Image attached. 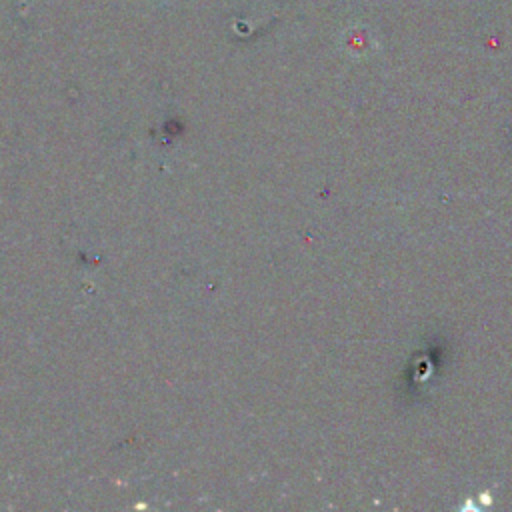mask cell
Segmentation results:
<instances>
[]
</instances>
